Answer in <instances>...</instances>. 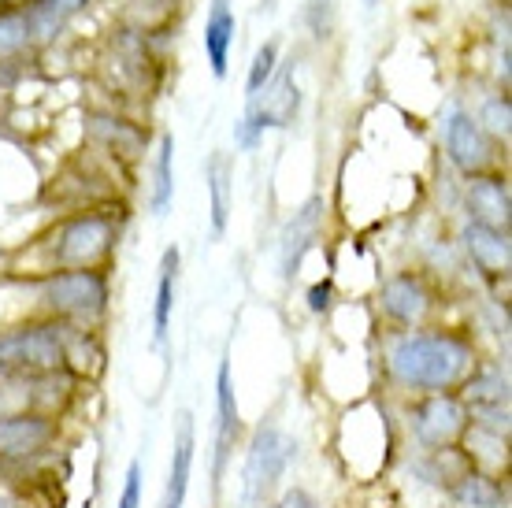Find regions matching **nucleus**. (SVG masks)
Segmentation results:
<instances>
[{
	"label": "nucleus",
	"instance_id": "nucleus-1",
	"mask_svg": "<svg viewBox=\"0 0 512 508\" xmlns=\"http://www.w3.org/2000/svg\"><path fill=\"white\" fill-rule=\"evenodd\" d=\"M383 368L394 390L412 397L457 394L479 368V349L461 331H397L383 345Z\"/></svg>",
	"mask_w": 512,
	"mask_h": 508
},
{
	"label": "nucleus",
	"instance_id": "nucleus-2",
	"mask_svg": "<svg viewBox=\"0 0 512 508\" xmlns=\"http://www.w3.org/2000/svg\"><path fill=\"white\" fill-rule=\"evenodd\" d=\"M41 305L49 319L97 327L108 312V275L101 267H75V271H52L41 282Z\"/></svg>",
	"mask_w": 512,
	"mask_h": 508
},
{
	"label": "nucleus",
	"instance_id": "nucleus-3",
	"mask_svg": "<svg viewBox=\"0 0 512 508\" xmlns=\"http://www.w3.org/2000/svg\"><path fill=\"white\" fill-rule=\"evenodd\" d=\"M297 457V445L275 427L260 423L253 431L249 453H245V479H242V505L245 508H268V497L275 494L279 479L286 475L290 460Z\"/></svg>",
	"mask_w": 512,
	"mask_h": 508
},
{
	"label": "nucleus",
	"instance_id": "nucleus-4",
	"mask_svg": "<svg viewBox=\"0 0 512 508\" xmlns=\"http://www.w3.org/2000/svg\"><path fill=\"white\" fill-rule=\"evenodd\" d=\"M119 227L104 212H86V216L67 219L56 230L52 242V267L56 271H75V267H101L112 249H116Z\"/></svg>",
	"mask_w": 512,
	"mask_h": 508
},
{
	"label": "nucleus",
	"instance_id": "nucleus-5",
	"mask_svg": "<svg viewBox=\"0 0 512 508\" xmlns=\"http://www.w3.org/2000/svg\"><path fill=\"white\" fill-rule=\"evenodd\" d=\"M409 427L423 449H449V445H461L468 431V408L457 394L416 397L409 408Z\"/></svg>",
	"mask_w": 512,
	"mask_h": 508
},
{
	"label": "nucleus",
	"instance_id": "nucleus-6",
	"mask_svg": "<svg viewBox=\"0 0 512 508\" xmlns=\"http://www.w3.org/2000/svg\"><path fill=\"white\" fill-rule=\"evenodd\" d=\"M64 438V420L19 408L12 416H0V460L15 457H49Z\"/></svg>",
	"mask_w": 512,
	"mask_h": 508
},
{
	"label": "nucleus",
	"instance_id": "nucleus-7",
	"mask_svg": "<svg viewBox=\"0 0 512 508\" xmlns=\"http://www.w3.org/2000/svg\"><path fill=\"white\" fill-rule=\"evenodd\" d=\"M379 308H383V316L390 319V323H397L401 331H416V327H423V319L431 316L435 297H431V290H427V282H423L420 275L401 271V275H390V279L383 282Z\"/></svg>",
	"mask_w": 512,
	"mask_h": 508
},
{
	"label": "nucleus",
	"instance_id": "nucleus-8",
	"mask_svg": "<svg viewBox=\"0 0 512 508\" xmlns=\"http://www.w3.org/2000/svg\"><path fill=\"white\" fill-rule=\"evenodd\" d=\"M446 153L449 160L461 167L464 175H483L490 167V141L483 134V127L468 119V115H453L446 123Z\"/></svg>",
	"mask_w": 512,
	"mask_h": 508
},
{
	"label": "nucleus",
	"instance_id": "nucleus-9",
	"mask_svg": "<svg viewBox=\"0 0 512 508\" xmlns=\"http://www.w3.org/2000/svg\"><path fill=\"white\" fill-rule=\"evenodd\" d=\"M468 216L479 227L505 230L509 234V223H512L509 182L498 175H475V182L468 186Z\"/></svg>",
	"mask_w": 512,
	"mask_h": 508
},
{
	"label": "nucleus",
	"instance_id": "nucleus-10",
	"mask_svg": "<svg viewBox=\"0 0 512 508\" xmlns=\"http://www.w3.org/2000/svg\"><path fill=\"white\" fill-rule=\"evenodd\" d=\"M64 334V360L67 371L78 382H97L104 375V345L97 338V327H78V323H60Z\"/></svg>",
	"mask_w": 512,
	"mask_h": 508
},
{
	"label": "nucleus",
	"instance_id": "nucleus-11",
	"mask_svg": "<svg viewBox=\"0 0 512 508\" xmlns=\"http://www.w3.org/2000/svg\"><path fill=\"white\" fill-rule=\"evenodd\" d=\"M78 386H82V382H78L71 371H45V375H30V379H26V408L64 420L67 408L75 405Z\"/></svg>",
	"mask_w": 512,
	"mask_h": 508
},
{
	"label": "nucleus",
	"instance_id": "nucleus-12",
	"mask_svg": "<svg viewBox=\"0 0 512 508\" xmlns=\"http://www.w3.org/2000/svg\"><path fill=\"white\" fill-rule=\"evenodd\" d=\"M216 423H219V453H216V475H223V464L231 457V445L242 434V412H238V397H234L231 360H219L216 371Z\"/></svg>",
	"mask_w": 512,
	"mask_h": 508
},
{
	"label": "nucleus",
	"instance_id": "nucleus-13",
	"mask_svg": "<svg viewBox=\"0 0 512 508\" xmlns=\"http://www.w3.org/2000/svg\"><path fill=\"white\" fill-rule=\"evenodd\" d=\"M464 245H468V256L475 260L479 271H487V275H509L512 249H509V234H505V230H490V227H479V223H468Z\"/></svg>",
	"mask_w": 512,
	"mask_h": 508
},
{
	"label": "nucleus",
	"instance_id": "nucleus-14",
	"mask_svg": "<svg viewBox=\"0 0 512 508\" xmlns=\"http://www.w3.org/2000/svg\"><path fill=\"white\" fill-rule=\"evenodd\" d=\"M179 438H175V453H171V471H167V490L160 508H182L190 494V475H193V416H179Z\"/></svg>",
	"mask_w": 512,
	"mask_h": 508
},
{
	"label": "nucleus",
	"instance_id": "nucleus-15",
	"mask_svg": "<svg viewBox=\"0 0 512 508\" xmlns=\"http://www.w3.org/2000/svg\"><path fill=\"white\" fill-rule=\"evenodd\" d=\"M449 497L461 508H505L509 505V490L501 483V475H490V471H464L457 483L449 486Z\"/></svg>",
	"mask_w": 512,
	"mask_h": 508
},
{
	"label": "nucleus",
	"instance_id": "nucleus-16",
	"mask_svg": "<svg viewBox=\"0 0 512 508\" xmlns=\"http://www.w3.org/2000/svg\"><path fill=\"white\" fill-rule=\"evenodd\" d=\"M234 41V12L227 0H212V15H208L205 26V49H208V64L216 71V78L227 75V52H231Z\"/></svg>",
	"mask_w": 512,
	"mask_h": 508
},
{
	"label": "nucleus",
	"instance_id": "nucleus-17",
	"mask_svg": "<svg viewBox=\"0 0 512 508\" xmlns=\"http://www.w3.org/2000/svg\"><path fill=\"white\" fill-rule=\"evenodd\" d=\"M457 397L464 401V408L509 405V375L498 368H475V375L457 390Z\"/></svg>",
	"mask_w": 512,
	"mask_h": 508
},
{
	"label": "nucleus",
	"instance_id": "nucleus-18",
	"mask_svg": "<svg viewBox=\"0 0 512 508\" xmlns=\"http://www.w3.org/2000/svg\"><path fill=\"white\" fill-rule=\"evenodd\" d=\"M90 134L101 141L104 149H112L116 156H123V160H138L141 149H145V134H141L134 123H123V119H104V115H93Z\"/></svg>",
	"mask_w": 512,
	"mask_h": 508
},
{
	"label": "nucleus",
	"instance_id": "nucleus-19",
	"mask_svg": "<svg viewBox=\"0 0 512 508\" xmlns=\"http://www.w3.org/2000/svg\"><path fill=\"white\" fill-rule=\"evenodd\" d=\"M175 279H179V249H167L160 264V286H156V308H153V334L156 345H164L171 312H175Z\"/></svg>",
	"mask_w": 512,
	"mask_h": 508
},
{
	"label": "nucleus",
	"instance_id": "nucleus-20",
	"mask_svg": "<svg viewBox=\"0 0 512 508\" xmlns=\"http://www.w3.org/2000/svg\"><path fill=\"white\" fill-rule=\"evenodd\" d=\"M208 190H212V227L216 234H223L231 216V160L223 153L208 160Z\"/></svg>",
	"mask_w": 512,
	"mask_h": 508
},
{
	"label": "nucleus",
	"instance_id": "nucleus-21",
	"mask_svg": "<svg viewBox=\"0 0 512 508\" xmlns=\"http://www.w3.org/2000/svg\"><path fill=\"white\" fill-rule=\"evenodd\" d=\"M175 193V138L164 134L160 138V153H156V182H153V212L164 216L167 204Z\"/></svg>",
	"mask_w": 512,
	"mask_h": 508
},
{
	"label": "nucleus",
	"instance_id": "nucleus-22",
	"mask_svg": "<svg viewBox=\"0 0 512 508\" xmlns=\"http://www.w3.org/2000/svg\"><path fill=\"white\" fill-rule=\"evenodd\" d=\"M30 41V19L19 12L0 15V56H15Z\"/></svg>",
	"mask_w": 512,
	"mask_h": 508
},
{
	"label": "nucleus",
	"instance_id": "nucleus-23",
	"mask_svg": "<svg viewBox=\"0 0 512 508\" xmlns=\"http://www.w3.org/2000/svg\"><path fill=\"white\" fill-rule=\"evenodd\" d=\"M271 75H275V45H264L256 52L253 71H249V97H260V89L268 86Z\"/></svg>",
	"mask_w": 512,
	"mask_h": 508
},
{
	"label": "nucleus",
	"instance_id": "nucleus-24",
	"mask_svg": "<svg viewBox=\"0 0 512 508\" xmlns=\"http://www.w3.org/2000/svg\"><path fill=\"white\" fill-rule=\"evenodd\" d=\"M483 123H487L490 134H498V138H509V130H512L509 101H505V97H494V101L483 108Z\"/></svg>",
	"mask_w": 512,
	"mask_h": 508
},
{
	"label": "nucleus",
	"instance_id": "nucleus-25",
	"mask_svg": "<svg viewBox=\"0 0 512 508\" xmlns=\"http://www.w3.org/2000/svg\"><path fill=\"white\" fill-rule=\"evenodd\" d=\"M116 508H141V460H130L127 475H123V490H119Z\"/></svg>",
	"mask_w": 512,
	"mask_h": 508
},
{
	"label": "nucleus",
	"instance_id": "nucleus-26",
	"mask_svg": "<svg viewBox=\"0 0 512 508\" xmlns=\"http://www.w3.org/2000/svg\"><path fill=\"white\" fill-rule=\"evenodd\" d=\"M0 508H34V497L23 486H12L0 479Z\"/></svg>",
	"mask_w": 512,
	"mask_h": 508
},
{
	"label": "nucleus",
	"instance_id": "nucleus-27",
	"mask_svg": "<svg viewBox=\"0 0 512 508\" xmlns=\"http://www.w3.org/2000/svg\"><path fill=\"white\" fill-rule=\"evenodd\" d=\"M268 508H320V501L308 494V490H301V486H294V490H286V494L275 501V505Z\"/></svg>",
	"mask_w": 512,
	"mask_h": 508
},
{
	"label": "nucleus",
	"instance_id": "nucleus-28",
	"mask_svg": "<svg viewBox=\"0 0 512 508\" xmlns=\"http://www.w3.org/2000/svg\"><path fill=\"white\" fill-rule=\"evenodd\" d=\"M331 297H334L331 279L316 282V286L308 290V308H312V312H327V308H331Z\"/></svg>",
	"mask_w": 512,
	"mask_h": 508
},
{
	"label": "nucleus",
	"instance_id": "nucleus-29",
	"mask_svg": "<svg viewBox=\"0 0 512 508\" xmlns=\"http://www.w3.org/2000/svg\"><path fill=\"white\" fill-rule=\"evenodd\" d=\"M312 8H327V0H312Z\"/></svg>",
	"mask_w": 512,
	"mask_h": 508
},
{
	"label": "nucleus",
	"instance_id": "nucleus-30",
	"mask_svg": "<svg viewBox=\"0 0 512 508\" xmlns=\"http://www.w3.org/2000/svg\"><path fill=\"white\" fill-rule=\"evenodd\" d=\"M368 4H379V0H368Z\"/></svg>",
	"mask_w": 512,
	"mask_h": 508
}]
</instances>
